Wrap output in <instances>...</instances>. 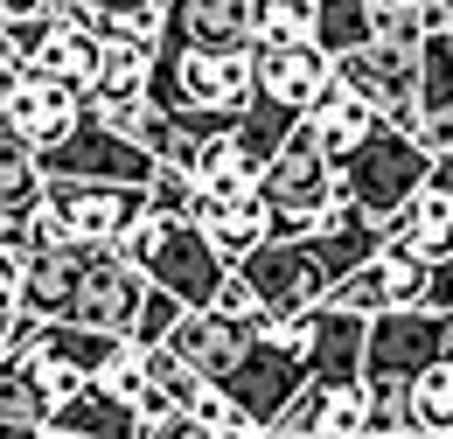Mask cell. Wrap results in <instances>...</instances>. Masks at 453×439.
I'll list each match as a JSON object with an SVG mask.
<instances>
[{
    "instance_id": "19",
    "label": "cell",
    "mask_w": 453,
    "mask_h": 439,
    "mask_svg": "<svg viewBox=\"0 0 453 439\" xmlns=\"http://www.w3.org/2000/svg\"><path fill=\"white\" fill-rule=\"evenodd\" d=\"M251 7L258 0H168L174 50H251Z\"/></svg>"
},
{
    "instance_id": "7",
    "label": "cell",
    "mask_w": 453,
    "mask_h": 439,
    "mask_svg": "<svg viewBox=\"0 0 453 439\" xmlns=\"http://www.w3.org/2000/svg\"><path fill=\"white\" fill-rule=\"evenodd\" d=\"M42 196L63 217L70 244H98V251L105 244L119 251V237L147 217V181H42Z\"/></svg>"
},
{
    "instance_id": "35",
    "label": "cell",
    "mask_w": 453,
    "mask_h": 439,
    "mask_svg": "<svg viewBox=\"0 0 453 439\" xmlns=\"http://www.w3.org/2000/svg\"><path fill=\"white\" fill-rule=\"evenodd\" d=\"M411 140H418L426 154H453V105H440V112H418Z\"/></svg>"
},
{
    "instance_id": "22",
    "label": "cell",
    "mask_w": 453,
    "mask_h": 439,
    "mask_svg": "<svg viewBox=\"0 0 453 439\" xmlns=\"http://www.w3.org/2000/svg\"><path fill=\"white\" fill-rule=\"evenodd\" d=\"M140 370H147V384H140V419H147V426H161V419L188 412V404L203 397V377L174 356L168 342H140Z\"/></svg>"
},
{
    "instance_id": "37",
    "label": "cell",
    "mask_w": 453,
    "mask_h": 439,
    "mask_svg": "<svg viewBox=\"0 0 453 439\" xmlns=\"http://www.w3.org/2000/svg\"><path fill=\"white\" fill-rule=\"evenodd\" d=\"M426 307L453 314V258H440V266H433V279H426Z\"/></svg>"
},
{
    "instance_id": "18",
    "label": "cell",
    "mask_w": 453,
    "mask_h": 439,
    "mask_svg": "<svg viewBox=\"0 0 453 439\" xmlns=\"http://www.w3.org/2000/svg\"><path fill=\"white\" fill-rule=\"evenodd\" d=\"M384 244L426 258V266L453 258V196H447V189H433V181H418L391 217H384Z\"/></svg>"
},
{
    "instance_id": "15",
    "label": "cell",
    "mask_w": 453,
    "mask_h": 439,
    "mask_svg": "<svg viewBox=\"0 0 453 439\" xmlns=\"http://www.w3.org/2000/svg\"><path fill=\"white\" fill-rule=\"evenodd\" d=\"M77 119H84V91H70V84H57V77H42V70H14V84L0 91V126L21 133L28 147L63 140Z\"/></svg>"
},
{
    "instance_id": "30",
    "label": "cell",
    "mask_w": 453,
    "mask_h": 439,
    "mask_svg": "<svg viewBox=\"0 0 453 439\" xmlns=\"http://www.w3.org/2000/svg\"><path fill=\"white\" fill-rule=\"evenodd\" d=\"M363 433H411V377H363Z\"/></svg>"
},
{
    "instance_id": "5",
    "label": "cell",
    "mask_w": 453,
    "mask_h": 439,
    "mask_svg": "<svg viewBox=\"0 0 453 439\" xmlns=\"http://www.w3.org/2000/svg\"><path fill=\"white\" fill-rule=\"evenodd\" d=\"M258 196L273 203V237H293L300 223L314 217L328 196H335V161L307 140V126H293L280 147L265 154V167H258Z\"/></svg>"
},
{
    "instance_id": "41",
    "label": "cell",
    "mask_w": 453,
    "mask_h": 439,
    "mask_svg": "<svg viewBox=\"0 0 453 439\" xmlns=\"http://www.w3.org/2000/svg\"><path fill=\"white\" fill-rule=\"evenodd\" d=\"M14 70H21V56H14V42H7V35H0V91H7V84H14Z\"/></svg>"
},
{
    "instance_id": "14",
    "label": "cell",
    "mask_w": 453,
    "mask_h": 439,
    "mask_svg": "<svg viewBox=\"0 0 453 439\" xmlns=\"http://www.w3.org/2000/svg\"><path fill=\"white\" fill-rule=\"evenodd\" d=\"M244 56H251V98L293 112V119L314 105V91L335 77V63L314 50V42H251Z\"/></svg>"
},
{
    "instance_id": "23",
    "label": "cell",
    "mask_w": 453,
    "mask_h": 439,
    "mask_svg": "<svg viewBox=\"0 0 453 439\" xmlns=\"http://www.w3.org/2000/svg\"><path fill=\"white\" fill-rule=\"evenodd\" d=\"M98 42H140V50H161L168 35V0H77L70 7Z\"/></svg>"
},
{
    "instance_id": "44",
    "label": "cell",
    "mask_w": 453,
    "mask_h": 439,
    "mask_svg": "<svg viewBox=\"0 0 453 439\" xmlns=\"http://www.w3.org/2000/svg\"><path fill=\"white\" fill-rule=\"evenodd\" d=\"M356 439H433V433H418V426H411V433H356Z\"/></svg>"
},
{
    "instance_id": "12",
    "label": "cell",
    "mask_w": 453,
    "mask_h": 439,
    "mask_svg": "<svg viewBox=\"0 0 453 439\" xmlns=\"http://www.w3.org/2000/svg\"><path fill=\"white\" fill-rule=\"evenodd\" d=\"M314 384V370H307V356H293L286 342L273 335H251V349L237 356V370L224 377V390L237 397V412L251 419V426H273L286 404H293V390Z\"/></svg>"
},
{
    "instance_id": "1",
    "label": "cell",
    "mask_w": 453,
    "mask_h": 439,
    "mask_svg": "<svg viewBox=\"0 0 453 439\" xmlns=\"http://www.w3.org/2000/svg\"><path fill=\"white\" fill-rule=\"evenodd\" d=\"M147 105H161L168 119H181V133H217L237 126L251 105V56L244 50H154L147 70Z\"/></svg>"
},
{
    "instance_id": "32",
    "label": "cell",
    "mask_w": 453,
    "mask_h": 439,
    "mask_svg": "<svg viewBox=\"0 0 453 439\" xmlns=\"http://www.w3.org/2000/svg\"><path fill=\"white\" fill-rule=\"evenodd\" d=\"M7 244H14L21 258H42V251H57V244H70V230H63V217L50 210V196H42L35 210H21V217H7Z\"/></svg>"
},
{
    "instance_id": "34",
    "label": "cell",
    "mask_w": 453,
    "mask_h": 439,
    "mask_svg": "<svg viewBox=\"0 0 453 439\" xmlns=\"http://www.w3.org/2000/svg\"><path fill=\"white\" fill-rule=\"evenodd\" d=\"M174 314H181V300L161 293V286H147V300H140V321H133V342H161L174 328Z\"/></svg>"
},
{
    "instance_id": "42",
    "label": "cell",
    "mask_w": 453,
    "mask_h": 439,
    "mask_svg": "<svg viewBox=\"0 0 453 439\" xmlns=\"http://www.w3.org/2000/svg\"><path fill=\"white\" fill-rule=\"evenodd\" d=\"M0 439H42V426H14V419H0Z\"/></svg>"
},
{
    "instance_id": "20",
    "label": "cell",
    "mask_w": 453,
    "mask_h": 439,
    "mask_svg": "<svg viewBox=\"0 0 453 439\" xmlns=\"http://www.w3.org/2000/svg\"><path fill=\"white\" fill-rule=\"evenodd\" d=\"M300 126H307V140H314L328 161H342V154H349V147H356V140L377 126V112L363 105V98H356L342 77H328V84L314 91V105L300 112Z\"/></svg>"
},
{
    "instance_id": "45",
    "label": "cell",
    "mask_w": 453,
    "mask_h": 439,
    "mask_svg": "<svg viewBox=\"0 0 453 439\" xmlns=\"http://www.w3.org/2000/svg\"><path fill=\"white\" fill-rule=\"evenodd\" d=\"M230 439H280V433H265V426H244V433H230Z\"/></svg>"
},
{
    "instance_id": "6",
    "label": "cell",
    "mask_w": 453,
    "mask_h": 439,
    "mask_svg": "<svg viewBox=\"0 0 453 439\" xmlns=\"http://www.w3.org/2000/svg\"><path fill=\"white\" fill-rule=\"evenodd\" d=\"M42 161V181H147L154 174V154L119 133V126H98V119H77L63 140L35 147Z\"/></svg>"
},
{
    "instance_id": "38",
    "label": "cell",
    "mask_w": 453,
    "mask_h": 439,
    "mask_svg": "<svg viewBox=\"0 0 453 439\" xmlns=\"http://www.w3.org/2000/svg\"><path fill=\"white\" fill-rule=\"evenodd\" d=\"M35 14H50V0H0V28H14V21H35Z\"/></svg>"
},
{
    "instance_id": "17",
    "label": "cell",
    "mask_w": 453,
    "mask_h": 439,
    "mask_svg": "<svg viewBox=\"0 0 453 439\" xmlns=\"http://www.w3.org/2000/svg\"><path fill=\"white\" fill-rule=\"evenodd\" d=\"M161 342H168L203 384H224L230 370H237V356L251 349V328H244L237 314H224V307H181Z\"/></svg>"
},
{
    "instance_id": "26",
    "label": "cell",
    "mask_w": 453,
    "mask_h": 439,
    "mask_svg": "<svg viewBox=\"0 0 453 439\" xmlns=\"http://www.w3.org/2000/svg\"><path fill=\"white\" fill-rule=\"evenodd\" d=\"M35 203H42V161H35V147L21 133L0 126V223L35 210Z\"/></svg>"
},
{
    "instance_id": "33",
    "label": "cell",
    "mask_w": 453,
    "mask_h": 439,
    "mask_svg": "<svg viewBox=\"0 0 453 439\" xmlns=\"http://www.w3.org/2000/svg\"><path fill=\"white\" fill-rule=\"evenodd\" d=\"M188 412H196V419H203V426H210L217 439H230V433H244V426H251V419L237 412V397H230L224 384H203V397H196Z\"/></svg>"
},
{
    "instance_id": "9",
    "label": "cell",
    "mask_w": 453,
    "mask_h": 439,
    "mask_svg": "<svg viewBox=\"0 0 453 439\" xmlns=\"http://www.w3.org/2000/svg\"><path fill=\"white\" fill-rule=\"evenodd\" d=\"M140 300H147V273L126 258V251H84V273H77V293H70V314L77 328H105V335H133L140 321Z\"/></svg>"
},
{
    "instance_id": "39",
    "label": "cell",
    "mask_w": 453,
    "mask_h": 439,
    "mask_svg": "<svg viewBox=\"0 0 453 439\" xmlns=\"http://www.w3.org/2000/svg\"><path fill=\"white\" fill-rule=\"evenodd\" d=\"M21 335H28V314H0V356H7Z\"/></svg>"
},
{
    "instance_id": "3",
    "label": "cell",
    "mask_w": 453,
    "mask_h": 439,
    "mask_svg": "<svg viewBox=\"0 0 453 439\" xmlns=\"http://www.w3.org/2000/svg\"><path fill=\"white\" fill-rule=\"evenodd\" d=\"M426 167H433V154H426L404 126H384V119H377V126H370V133H363V140L335 161V189L363 210V217L384 223L397 203L426 181Z\"/></svg>"
},
{
    "instance_id": "47",
    "label": "cell",
    "mask_w": 453,
    "mask_h": 439,
    "mask_svg": "<svg viewBox=\"0 0 453 439\" xmlns=\"http://www.w3.org/2000/svg\"><path fill=\"white\" fill-rule=\"evenodd\" d=\"M300 439H328V433H300Z\"/></svg>"
},
{
    "instance_id": "25",
    "label": "cell",
    "mask_w": 453,
    "mask_h": 439,
    "mask_svg": "<svg viewBox=\"0 0 453 439\" xmlns=\"http://www.w3.org/2000/svg\"><path fill=\"white\" fill-rule=\"evenodd\" d=\"M188 174H196L203 189H237V181H258V161H251V147L237 140V126H217V133H196Z\"/></svg>"
},
{
    "instance_id": "10",
    "label": "cell",
    "mask_w": 453,
    "mask_h": 439,
    "mask_svg": "<svg viewBox=\"0 0 453 439\" xmlns=\"http://www.w3.org/2000/svg\"><path fill=\"white\" fill-rule=\"evenodd\" d=\"M14 56H21V70H42V77H57L70 91H84L91 77H98V35L77 21V14H35V21H14V28H0Z\"/></svg>"
},
{
    "instance_id": "27",
    "label": "cell",
    "mask_w": 453,
    "mask_h": 439,
    "mask_svg": "<svg viewBox=\"0 0 453 439\" xmlns=\"http://www.w3.org/2000/svg\"><path fill=\"white\" fill-rule=\"evenodd\" d=\"M411 426L433 439H453V363L433 356L426 370H411Z\"/></svg>"
},
{
    "instance_id": "13",
    "label": "cell",
    "mask_w": 453,
    "mask_h": 439,
    "mask_svg": "<svg viewBox=\"0 0 453 439\" xmlns=\"http://www.w3.org/2000/svg\"><path fill=\"white\" fill-rule=\"evenodd\" d=\"M188 223L217 244V258L224 266H237L251 244H265L273 237V203L258 196V181H237V189H203L196 181V203H188Z\"/></svg>"
},
{
    "instance_id": "29",
    "label": "cell",
    "mask_w": 453,
    "mask_h": 439,
    "mask_svg": "<svg viewBox=\"0 0 453 439\" xmlns=\"http://www.w3.org/2000/svg\"><path fill=\"white\" fill-rule=\"evenodd\" d=\"M42 412H50V397H42V384H35V370L21 363V349H7V356H0V419L42 426Z\"/></svg>"
},
{
    "instance_id": "24",
    "label": "cell",
    "mask_w": 453,
    "mask_h": 439,
    "mask_svg": "<svg viewBox=\"0 0 453 439\" xmlns=\"http://www.w3.org/2000/svg\"><path fill=\"white\" fill-rule=\"evenodd\" d=\"M42 419H50V426H63V433H77V439H147V419H140L133 404L105 397L98 384H84L77 397L50 404Z\"/></svg>"
},
{
    "instance_id": "43",
    "label": "cell",
    "mask_w": 453,
    "mask_h": 439,
    "mask_svg": "<svg viewBox=\"0 0 453 439\" xmlns=\"http://www.w3.org/2000/svg\"><path fill=\"white\" fill-rule=\"evenodd\" d=\"M433 314H440V307H433ZM440 356L453 363V314H440Z\"/></svg>"
},
{
    "instance_id": "31",
    "label": "cell",
    "mask_w": 453,
    "mask_h": 439,
    "mask_svg": "<svg viewBox=\"0 0 453 439\" xmlns=\"http://www.w3.org/2000/svg\"><path fill=\"white\" fill-rule=\"evenodd\" d=\"M251 42H314V0H258Z\"/></svg>"
},
{
    "instance_id": "11",
    "label": "cell",
    "mask_w": 453,
    "mask_h": 439,
    "mask_svg": "<svg viewBox=\"0 0 453 439\" xmlns=\"http://www.w3.org/2000/svg\"><path fill=\"white\" fill-rule=\"evenodd\" d=\"M426 279H433L426 258H411V251H397V244H377L363 266H349V273L328 286V300L370 321V314H391V307H426Z\"/></svg>"
},
{
    "instance_id": "28",
    "label": "cell",
    "mask_w": 453,
    "mask_h": 439,
    "mask_svg": "<svg viewBox=\"0 0 453 439\" xmlns=\"http://www.w3.org/2000/svg\"><path fill=\"white\" fill-rule=\"evenodd\" d=\"M356 42H370V14H363V0H314V50L335 63V56L356 50Z\"/></svg>"
},
{
    "instance_id": "46",
    "label": "cell",
    "mask_w": 453,
    "mask_h": 439,
    "mask_svg": "<svg viewBox=\"0 0 453 439\" xmlns=\"http://www.w3.org/2000/svg\"><path fill=\"white\" fill-rule=\"evenodd\" d=\"M42 439H77V433H63V426H50V419H42Z\"/></svg>"
},
{
    "instance_id": "40",
    "label": "cell",
    "mask_w": 453,
    "mask_h": 439,
    "mask_svg": "<svg viewBox=\"0 0 453 439\" xmlns=\"http://www.w3.org/2000/svg\"><path fill=\"white\" fill-rule=\"evenodd\" d=\"M426 181H433V189H447V196H453V154H433V167H426Z\"/></svg>"
},
{
    "instance_id": "36",
    "label": "cell",
    "mask_w": 453,
    "mask_h": 439,
    "mask_svg": "<svg viewBox=\"0 0 453 439\" xmlns=\"http://www.w3.org/2000/svg\"><path fill=\"white\" fill-rule=\"evenodd\" d=\"M418 35H453V0H404Z\"/></svg>"
},
{
    "instance_id": "4",
    "label": "cell",
    "mask_w": 453,
    "mask_h": 439,
    "mask_svg": "<svg viewBox=\"0 0 453 439\" xmlns=\"http://www.w3.org/2000/svg\"><path fill=\"white\" fill-rule=\"evenodd\" d=\"M335 77L377 112L384 126H418V35H370L335 56Z\"/></svg>"
},
{
    "instance_id": "8",
    "label": "cell",
    "mask_w": 453,
    "mask_h": 439,
    "mask_svg": "<svg viewBox=\"0 0 453 439\" xmlns=\"http://www.w3.org/2000/svg\"><path fill=\"white\" fill-rule=\"evenodd\" d=\"M237 273L244 286L273 307V314H300V307H321L328 300V266L314 258V244L307 237H265V244H251L244 258H237Z\"/></svg>"
},
{
    "instance_id": "21",
    "label": "cell",
    "mask_w": 453,
    "mask_h": 439,
    "mask_svg": "<svg viewBox=\"0 0 453 439\" xmlns=\"http://www.w3.org/2000/svg\"><path fill=\"white\" fill-rule=\"evenodd\" d=\"M84 251H91V244H57V251H42V258L21 266V314H28V321H63V314H70Z\"/></svg>"
},
{
    "instance_id": "16",
    "label": "cell",
    "mask_w": 453,
    "mask_h": 439,
    "mask_svg": "<svg viewBox=\"0 0 453 439\" xmlns=\"http://www.w3.org/2000/svg\"><path fill=\"white\" fill-rule=\"evenodd\" d=\"M440 356V314L433 307H391V314H370L363 335V377H411Z\"/></svg>"
},
{
    "instance_id": "2",
    "label": "cell",
    "mask_w": 453,
    "mask_h": 439,
    "mask_svg": "<svg viewBox=\"0 0 453 439\" xmlns=\"http://www.w3.org/2000/svg\"><path fill=\"white\" fill-rule=\"evenodd\" d=\"M119 251L147 273V286H161L174 293L181 307H210L217 300V279H224V258H217V244L196 230L188 217H168V210H147V217L133 223L126 237H119Z\"/></svg>"
}]
</instances>
